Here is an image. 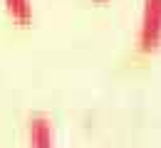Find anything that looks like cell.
Listing matches in <instances>:
<instances>
[{
	"mask_svg": "<svg viewBox=\"0 0 161 148\" xmlns=\"http://www.w3.org/2000/svg\"><path fill=\"white\" fill-rule=\"evenodd\" d=\"M161 47V0H144L141 22L136 32V49L151 54Z\"/></svg>",
	"mask_w": 161,
	"mask_h": 148,
	"instance_id": "cell-1",
	"label": "cell"
},
{
	"mask_svg": "<svg viewBox=\"0 0 161 148\" xmlns=\"http://www.w3.org/2000/svg\"><path fill=\"white\" fill-rule=\"evenodd\" d=\"M27 143L30 148H55V131L50 119L45 116H32L27 126Z\"/></svg>",
	"mask_w": 161,
	"mask_h": 148,
	"instance_id": "cell-2",
	"label": "cell"
},
{
	"mask_svg": "<svg viewBox=\"0 0 161 148\" xmlns=\"http://www.w3.org/2000/svg\"><path fill=\"white\" fill-rule=\"evenodd\" d=\"M5 8H8V15L18 25H30V20H32V3L30 0H5Z\"/></svg>",
	"mask_w": 161,
	"mask_h": 148,
	"instance_id": "cell-3",
	"label": "cell"
}]
</instances>
